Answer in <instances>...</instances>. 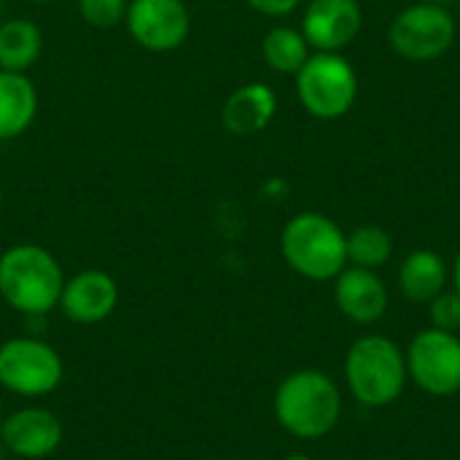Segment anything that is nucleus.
<instances>
[{
  "instance_id": "f257e3e1",
  "label": "nucleus",
  "mask_w": 460,
  "mask_h": 460,
  "mask_svg": "<svg viewBox=\"0 0 460 460\" xmlns=\"http://www.w3.org/2000/svg\"><path fill=\"white\" fill-rule=\"evenodd\" d=\"M342 415V394L321 369L291 372L275 391V418L296 439H321Z\"/></svg>"
},
{
  "instance_id": "f03ea898",
  "label": "nucleus",
  "mask_w": 460,
  "mask_h": 460,
  "mask_svg": "<svg viewBox=\"0 0 460 460\" xmlns=\"http://www.w3.org/2000/svg\"><path fill=\"white\" fill-rule=\"evenodd\" d=\"M65 275L51 251L40 245H13L0 253V296L8 307L43 315L59 307Z\"/></svg>"
},
{
  "instance_id": "7ed1b4c3",
  "label": "nucleus",
  "mask_w": 460,
  "mask_h": 460,
  "mask_svg": "<svg viewBox=\"0 0 460 460\" xmlns=\"http://www.w3.org/2000/svg\"><path fill=\"white\" fill-rule=\"evenodd\" d=\"M407 380V358L394 340L367 334L350 345L345 356V383L364 407H391L404 394Z\"/></svg>"
},
{
  "instance_id": "20e7f679",
  "label": "nucleus",
  "mask_w": 460,
  "mask_h": 460,
  "mask_svg": "<svg viewBox=\"0 0 460 460\" xmlns=\"http://www.w3.org/2000/svg\"><path fill=\"white\" fill-rule=\"evenodd\" d=\"M280 253L286 264L315 283L334 280L348 267L345 232L323 213H299L280 232Z\"/></svg>"
},
{
  "instance_id": "39448f33",
  "label": "nucleus",
  "mask_w": 460,
  "mask_h": 460,
  "mask_svg": "<svg viewBox=\"0 0 460 460\" xmlns=\"http://www.w3.org/2000/svg\"><path fill=\"white\" fill-rule=\"evenodd\" d=\"M296 94L310 116L334 121L353 111L358 75L340 51H313L296 73Z\"/></svg>"
},
{
  "instance_id": "423d86ee",
  "label": "nucleus",
  "mask_w": 460,
  "mask_h": 460,
  "mask_svg": "<svg viewBox=\"0 0 460 460\" xmlns=\"http://www.w3.org/2000/svg\"><path fill=\"white\" fill-rule=\"evenodd\" d=\"M388 43L410 62L439 59L456 43V19L447 5L420 0L394 16L388 27Z\"/></svg>"
},
{
  "instance_id": "0eeeda50",
  "label": "nucleus",
  "mask_w": 460,
  "mask_h": 460,
  "mask_svg": "<svg viewBox=\"0 0 460 460\" xmlns=\"http://www.w3.org/2000/svg\"><path fill=\"white\" fill-rule=\"evenodd\" d=\"M65 375L59 353L43 340L13 337L0 345V385L19 396H46Z\"/></svg>"
},
{
  "instance_id": "6e6552de",
  "label": "nucleus",
  "mask_w": 460,
  "mask_h": 460,
  "mask_svg": "<svg viewBox=\"0 0 460 460\" xmlns=\"http://www.w3.org/2000/svg\"><path fill=\"white\" fill-rule=\"evenodd\" d=\"M410 380L429 396H453L460 391V334L423 329L412 337L407 353Z\"/></svg>"
},
{
  "instance_id": "1a4fd4ad",
  "label": "nucleus",
  "mask_w": 460,
  "mask_h": 460,
  "mask_svg": "<svg viewBox=\"0 0 460 460\" xmlns=\"http://www.w3.org/2000/svg\"><path fill=\"white\" fill-rule=\"evenodd\" d=\"M124 24L140 49L167 54L186 43L191 11L183 0H129Z\"/></svg>"
},
{
  "instance_id": "9d476101",
  "label": "nucleus",
  "mask_w": 460,
  "mask_h": 460,
  "mask_svg": "<svg viewBox=\"0 0 460 460\" xmlns=\"http://www.w3.org/2000/svg\"><path fill=\"white\" fill-rule=\"evenodd\" d=\"M358 0H310L302 16V35L313 51H342L361 32Z\"/></svg>"
},
{
  "instance_id": "9b49d317",
  "label": "nucleus",
  "mask_w": 460,
  "mask_h": 460,
  "mask_svg": "<svg viewBox=\"0 0 460 460\" xmlns=\"http://www.w3.org/2000/svg\"><path fill=\"white\" fill-rule=\"evenodd\" d=\"M0 442L16 458H46L62 442V423L43 407H24L0 423Z\"/></svg>"
},
{
  "instance_id": "f8f14e48",
  "label": "nucleus",
  "mask_w": 460,
  "mask_h": 460,
  "mask_svg": "<svg viewBox=\"0 0 460 460\" xmlns=\"http://www.w3.org/2000/svg\"><path fill=\"white\" fill-rule=\"evenodd\" d=\"M119 305V286L116 280L102 270H84L65 280L59 310L73 323H100L105 321Z\"/></svg>"
},
{
  "instance_id": "ddd939ff",
  "label": "nucleus",
  "mask_w": 460,
  "mask_h": 460,
  "mask_svg": "<svg viewBox=\"0 0 460 460\" xmlns=\"http://www.w3.org/2000/svg\"><path fill=\"white\" fill-rule=\"evenodd\" d=\"M334 302L348 321H353L358 326H369L385 315L388 288L377 278L375 270L345 267L334 278Z\"/></svg>"
},
{
  "instance_id": "4468645a",
  "label": "nucleus",
  "mask_w": 460,
  "mask_h": 460,
  "mask_svg": "<svg viewBox=\"0 0 460 460\" xmlns=\"http://www.w3.org/2000/svg\"><path fill=\"white\" fill-rule=\"evenodd\" d=\"M275 113H278L275 92L261 81H251L226 97V102L221 108V121H224L226 132H232L237 137H248V135L264 132L272 124Z\"/></svg>"
},
{
  "instance_id": "2eb2a0df",
  "label": "nucleus",
  "mask_w": 460,
  "mask_h": 460,
  "mask_svg": "<svg viewBox=\"0 0 460 460\" xmlns=\"http://www.w3.org/2000/svg\"><path fill=\"white\" fill-rule=\"evenodd\" d=\"M38 113V89L27 73L0 70V143L30 129Z\"/></svg>"
},
{
  "instance_id": "dca6fc26",
  "label": "nucleus",
  "mask_w": 460,
  "mask_h": 460,
  "mask_svg": "<svg viewBox=\"0 0 460 460\" xmlns=\"http://www.w3.org/2000/svg\"><path fill=\"white\" fill-rule=\"evenodd\" d=\"M447 280L450 270L445 259L431 248L412 251L399 267V288L410 302L418 305H429L434 296H439L447 288Z\"/></svg>"
},
{
  "instance_id": "f3484780",
  "label": "nucleus",
  "mask_w": 460,
  "mask_h": 460,
  "mask_svg": "<svg viewBox=\"0 0 460 460\" xmlns=\"http://www.w3.org/2000/svg\"><path fill=\"white\" fill-rule=\"evenodd\" d=\"M43 54V30L32 19L0 22V70L27 73Z\"/></svg>"
},
{
  "instance_id": "a211bd4d",
  "label": "nucleus",
  "mask_w": 460,
  "mask_h": 460,
  "mask_svg": "<svg viewBox=\"0 0 460 460\" xmlns=\"http://www.w3.org/2000/svg\"><path fill=\"white\" fill-rule=\"evenodd\" d=\"M313 49L307 43V38L302 35V30L278 24L272 27L264 40H261V57L264 62L283 75H296L302 70V65L310 59Z\"/></svg>"
},
{
  "instance_id": "6ab92c4d",
  "label": "nucleus",
  "mask_w": 460,
  "mask_h": 460,
  "mask_svg": "<svg viewBox=\"0 0 460 460\" xmlns=\"http://www.w3.org/2000/svg\"><path fill=\"white\" fill-rule=\"evenodd\" d=\"M345 245H348V264L361 270H380L394 256V237L377 224L356 226L350 234H345Z\"/></svg>"
},
{
  "instance_id": "aec40b11",
  "label": "nucleus",
  "mask_w": 460,
  "mask_h": 460,
  "mask_svg": "<svg viewBox=\"0 0 460 460\" xmlns=\"http://www.w3.org/2000/svg\"><path fill=\"white\" fill-rule=\"evenodd\" d=\"M129 0H78V13L89 27L111 30L127 19Z\"/></svg>"
},
{
  "instance_id": "412c9836",
  "label": "nucleus",
  "mask_w": 460,
  "mask_h": 460,
  "mask_svg": "<svg viewBox=\"0 0 460 460\" xmlns=\"http://www.w3.org/2000/svg\"><path fill=\"white\" fill-rule=\"evenodd\" d=\"M429 318L434 329L460 334V294L458 291H442L429 302Z\"/></svg>"
},
{
  "instance_id": "4be33fe9",
  "label": "nucleus",
  "mask_w": 460,
  "mask_h": 460,
  "mask_svg": "<svg viewBox=\"0 0 460 460\" xmlns=\"http://www.w3.org/2000/svg\"><path fill=\"white\" fill-rule=\"evenodd\" d=\"M302 0H248V5L264 16H288L299 8Z\"/></svg>"
},
{
  "instance_id": "5701e85b",
  "label": "nucleus",
  "mask_w": 460,
  "mask_h": 460,
  "mask_svg": "<svg viewBox=\"0 0 460 460\" xmlns=\"http://www.w3.org/2000/svg\"><path fill=\"white\" fill-rule=\"evenodd\" d=\"M450 280H453V291H458L460 294V251H458V256H456L453 270H450Z\"/></svg>"
},
{
  "instance_id": "b1692460",
  "label": "nucleus",
  "mask_w": 460,
  "mask_h": 460,
  "mask_svg": "<svg viewBox=\"0 0 460 460\" xmlns=\"http://www.w3.org/2000/svg\"><path fill=\"white\" fill-rule=\"evenodd\" d=\"M283 460H313L310 456H305V453H291V456H286Z\"/></svg>"
},
{
  "instance_id": "393cba45",
  "label": "nucleus",
  "mask_w": 460,
  "mask_h": 460,
  "mask_svg": "<svg viewBox=\"0 0 460 460\" xmlns=\"http://www.w3.org/2000/svg\"><path fill=\"white\" fill-rule=\"evenodd\" d=\"M426 3H439V5H450V3H458V0H426Z\"/></svg>"
},
{
  "instance_id": "a878e982",
  "label": "nucleus",
  "mask_w": 460,
  "mask_h": 460,
  "mask_svg": "<svg viewBox=\"0 0 460 460\" xmlns=\"http://www.w3.org/2000/svg\"><path fill=\"white\" fill-rule=\"evenodd\" d=\"M30 3H51V0H30Z\"/></svg>"
},
{
  "instance_id": "bb28decb",
  "label": "nucleus",
  "mask_w": 460,
  "mask_h": 460,
  "mask_svg": "<svg viewBox=\"0 0 460 460\" xmlns=\"http://www.w3.org/2000/svg\"><path fill=\"white\" fill-rule=\"evenodd\" d=\"M0 22H3V0H0Z\"/></svg>"
},
{
  "instance_id": "cd10ccee",
  "label": "nucleus",
  "mask_w": 460,
  "mask_h": 460,
  "mask_svg": "<svg viewBox=\"0 0 460 460\" xmlns=\"http://www.w3.org/2000/svg\"><path fill=\"white\" fill-rule=\"evenodd\" d=\"M0 208H3V189H0Z\"/></svg>"
},
{
  "instance_id": "c85d7f7f",
  "label": "nucleus",
  "mask_w": 460,
  "mask_h": 460,
  "mask_svg": "<svg viewBox=\"0 0 460 460\" xmlns=\"http://www.w3.org/2000/svg\"><path fill=\"white\" fill-rule=\"evenodd\" d=\"M380 460H394V458H380Z\"/></svg>"
}]
</instances>
